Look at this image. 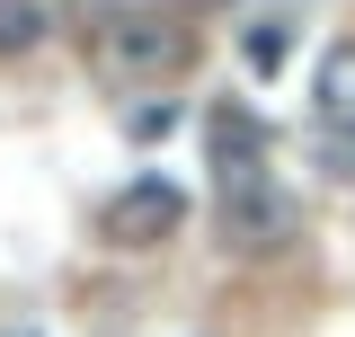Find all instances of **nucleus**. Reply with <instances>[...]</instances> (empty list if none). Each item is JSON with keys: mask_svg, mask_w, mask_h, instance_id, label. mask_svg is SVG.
<instances>
[{"mask_svg": "<svg viewBox=\"0 0 355 337\" xmlns=\"http://www.w3.org/2000/svg\"><path fill=\"white\" fill-rule=\"evenodd\" d=\"M240 53H249V71H275V62L293 53V27H284V18H258V27L240 36Z\"/></svg>", "mask_w": 355, "mask_h": 337, "instance_id": "7", "label": "nucleus"}, {"mask_svg": "<svg viewBox=\"0 0 355 337\" xmlns=\"http://www.w3.org/2000/svg\"><path fill=\"white\" fill-rule=\"evenodd\" d=\"M205 151H214V187H222V196L266 187V125H258V116L214 107V116H205Z\"/></svg>", "mask_w": 355, "mask_h": 337, "instance_id": "3", "label": "nucleus"}, {"mask_svg": "<svg viewBox=\"0 0 355 337\" xmlns=\"http://www.w3.org/2000/svg\"><path fill=\"white\" fill-rule=\"evenodd\" d=\"M89 62H98V80H169L187 62V27L169 9H107L89 27Z\"/></svg>", "mask_w": 355, "mask_h": 337, "instance_id": "1", "label": "nucleus"}, {"mask_svg": "<svg viewBox=\"0 0 355 337\" xmlns=\"http://www.w3.org/2000/svg\"><path fill=\"white\" fill-rule=\"evenodd\" d=\"M178 222H187V196L169 178H133L125 196L107 205V240L116 249H160V240H178Z\"/></svg>", "mask_w": 355, "mask_h": 337, "instance_id": "2", "label": "nucleus"}, {"mask_svg": "<svg viewBox=\"0 0 355 337\" xmlns=\"http://www.w3.org/2000/svg\"><path fill=\"white\" fill-rule=\"evenodd\" d=\"M44 27H53V9H44V0H0V53L44 44Z\"/></svg>", "mask_w": 355, "mask_h": 337, "instance_id": "6", "label": "nucleus"}, {"mask_svg": "<svg viewBox=\"0 0 355 337\" xmlns=\"http://www.w3.org/2000/svg\"><path fill=\"white\" fill-rule=\"evenodd\" d=\"M320 133L329 142H355V36L320 53Z\"/></svg>", "mask_w": 355, "mask_h": 337, "instance_id": "5", "label": "nucleus"}, {"mask_svg": "<svg viewBox=\"0 0 355 337\" xmlns=\"http://www.w3.org/2000/svg\"><path fill=\"white\" fill-rule=\"evenodd\" d=\"M320 160H329V178H355V142H329L320 133Z\"/></svg>", "mask_w": 355, "mask_h": 337, "instance_id": "8", "label": "nucleus"}, {"mask_svg": "<svg viewBox=\"0 0 355 337\" xmlns=\"http://www.w3.org/2000/svg\"><path fill=\"white\" fill-rule=\"evenodd\" d=\"M284 231H293V205L275 196V178H266V187H240V196H222V240H231L240 257L284 249Z\"/></svg>", "mask_w": 355, "mask_h": 337, "instance_id": "4", "label": "nucleus"}]
</instances>
